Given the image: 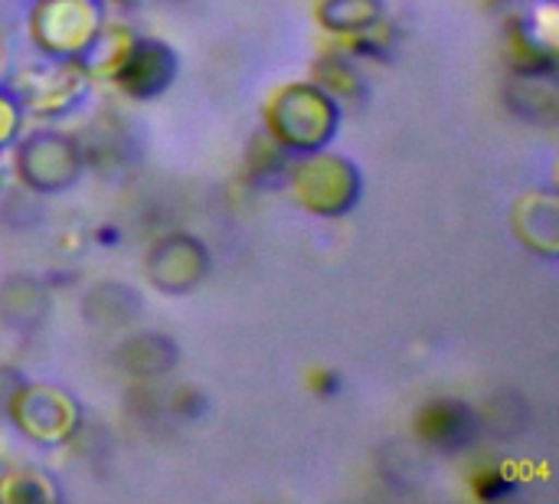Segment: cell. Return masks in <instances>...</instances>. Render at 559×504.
Listing matches in <instances>:
<instances>
[{"mask_svg": "<svg viewBox=\"0 0 559 504\" xmlns=\"http://www.w3.org/2000/svg\"><path fill=\"white\" fill-rule=\"evenodd\" d=\"M423 436L439 446H465L475 436V417L465 407H432L423 420Z\"/></svg>", "mask_w": 559, "mask_h": 504, "instance_id": "6da1fadb", "label": "cell"}]
</instances>
